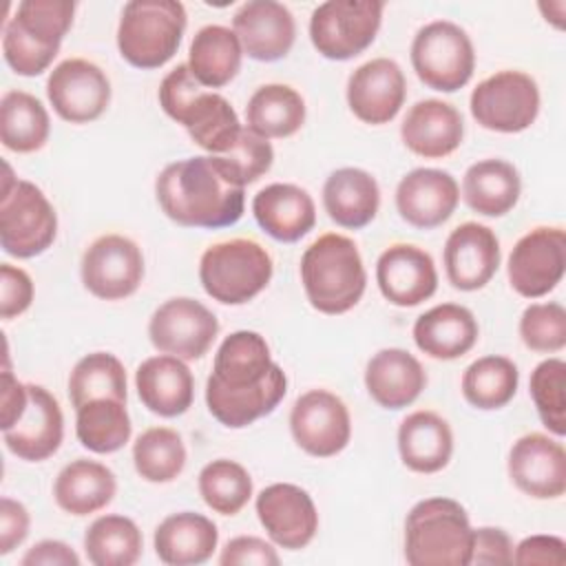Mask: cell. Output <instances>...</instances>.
I'll use <instances>...</instances> for the list:
<instances>
[{
	"label": "cell",
	"mask_w": 566,
	"mask_h": 566,
	"mask_svg": "<svg viewBox=\"0 0 566 566\" xmlns=\"http://www.w3.org/2000/svg\"><path fill=\"white\" fill-rule=\"evenodd\" d=\"M287 394V376L272 360L259 332L239 329L223 338L206 382L208 411L230 429L272 413Z\"/></svg>",
	"instance_id": "cell-1"
},
{
	"label": "cell",
	"mask_w": 566,
	"mask_h": 566,
	"mask_svg": "<svg viewBox=\"0 0 566 566\" xmlns=\"http://www.w3.org/2000/svg\"><path fill=\"white\" fill-rule=\"evenodd\" d=\"M161 212L184 228H228L245 208V190L226 179L210 155L168 164L155 179Z\"/></svg>",
	"instance_id": "cell-2"
},
{
	"label": "cell",
	"mask_w": 566,
	"mask_h": 566,
	"mask_svg": "<svg viewBox=\"0 0 566 566\" xmlns=\"http://www.w3.org/2000/svg\"><path fill=\"white\" fill-rule=\"evenodd\" d=\"M159 106L181 124L190 139L210 155L228 153L243 126L232 104L214 91L201 86L188 64H177L159 84Z\"/></svg>",
	"instance_id": "cell-3"
},
{
	"label": "cell",
	"mask_w": 566,
	"mask_h": 566,
	"mask_svg": "<svg viewBox=\"0 0 566 566\" xmlns=\"http://www.w3.org/2000/svg\"><path fill=\"white\" fill-rule=\"evenodd\" d=\"M301 283L310 305L321 314L349 312L367 287L358 245L338 232L321 234L301 256Z\"/></svg>",
	"instance_id": "cell-4"
},
{
	"label": "cell",
	"mask_w": 566,
	"mask_h": 566,
	"mask_svg": "<svg viewBox=\"0 0 566 566\" xmlns=\"http://www.w3.org/2000/svg\"><path fill=\"white\" fill-rule=\"evenodd\" d=\"M473 528L451 497L420 500L405 520V559L411 566H469Z\"/></svg>",
	"instance_id": "cell-5"
},
{
	"label": "cell",
	"mask_w": 566,
	"mask_h": 566,
	"mask_svg": "<svg viewBox=\"0 0 566 566\" xmlns=\"http://www.w3.org/2000/svg\"><path fill=\"white\" fill-rule=\"evenodd\" d=\"M188 24L186 7L175 0H133L117 24L119 55L137 69H159L177 53Z\"/></svg>",
	"instance_id": "cell-6"
},
{
	"label": "cell",
	"mask_w": 566,
	"mask_h": 566,
	"mask_svg": "<svg viewBox=\"0 0 566 566\" xmlns=\"http://www.w3.org/2000/svg\"><path fill=\"white\" fill-rule=\"evenodd\" d=\"M57 237V214L46 195L31 181L18 179L4 164L0 195V245L15 259L46 252Z\"/></svg>",
	"instance_id": "cell-7"
},
{
	"label": "cell",
	"mask_w": 566,
	"mask_h": 566,
	"mask_svg": "<svg viewBox=\"0 0 566 566\" xmlns=\"http://www.w3.org/2000/svg\"><path fill=\"white\" fill-rule=\"evenodd\" d=\"M274 272L270 252L252 239L210 245L199 261V281L208 296L223 305H243L261 294Z\"/></svg>",
	"instance_id": "cell-8"
},
{
	"label": "cell",
	"mask_w": 566,
	"mask_h": 566,
	"mask_svg": "<svg viewBox=\"0 0 566 566\" xmlns=\"http://www.w3.org/2000/svg\"><path fill=\"white\" fill-rule=\"evenodd\" d=\"M409 53L418 80L433 91L453 93L467 86L475 71L473 42L451 20H433L418 29Z\"/></svg>",
	"instance_id": "cell-9"
},
{
	"label": "cell",
	"mask_w": 566,
	"mask_h": 566,
	"mask_svg": "<svg viewBox=\"0 0 566 566\" xmlns=\"http://www.w3.org/2000/svg\"><path fill=\"white\" fill-rule=\"evenodd\" d=\"M382 11L380 0H327L312 11L310 40L327 60H352L376 40Z\"/></svg>",
	"instance_id": "cell-10"
},
{
	"label": "cell",
	"mask_w": 566,
	"mask_h": 566,
	"mask_svg": "<svg viewBox=\"0 0 566 566\" xmlns=\"http://www.w3.org/2000/svg\"><path fill=\"white\" fill-rule=\"evenodd\" d=\"M469 108L486 130L522 133L539 115V86L528 73L504 69L478 82Z\"/></svg>",
	"instance_id": "cell-11"
},
{
	"label": "cell",
	"mask_w": 566,
	"mask_h": 566,
	"mask_svg": "<svg viewBox=\"0 0 566 566\" xmlns=\"http://www.w3.org/2000/svg\"><path fill=\"white\" fill-rule=\"evenodd\" d=\"M566 232L557 226H539L517 239L509 254V283L524 298L546 296L564 279Z\"/></svg>",
	"instance_id": "cell-12"
},
{
	"label": "cell",
	"mask_w": 566,
	"mask_h": 566,
	"mask_svg": "<svg viewBox=\"0 0 566 566\" xmlns=\"http://www.w3.org/2000/svg\"><path fill=\"white\" fill-rule=\"evenodd\" d=\"M84 287L102 301H122L137 292L144 279V254L124 234L97 237L82 254Z\"/></svg>",
	"instance_id": "cell-13"
},
{
	"label": "cell",
	"mask_w": 566,
	"mask_h": 566,
	"mask_svg": "<svg viewBox=\"0 0 566 566\" xmlns=\"http://www.w3.org/2000/svg\"><path fill=\"white\" fill-rule=\"evenodd\" d=\"M217 334V316L190 296L168 298L148 321V338L155 349L181 360L201 358L214 343Z\"/></svg>",
	"instance_id": "cell-14"
},
{
	"label": "cell",
	"mask_w": 566,
	"mask_h": 566,
	"mask_svg": "<svg viewBox=\"0 0 566 566\" xmlns=\"http://www.w3.org/2000/svg\"><path fill=\"white\" fill-rule=\"evenodd\" d=\"M290 431L305 453L314 458H332L349 444V409L336 394L327 389H310L292 405Z\"/></svg>",
	"instance_id": "cell-15"
},
{
	"label": "cell",
	"mask_w": 566,
	"mask_h": 566,
	"mask_svg": "<svg viewBox=\"0 0 566 566\" xmlns=\"http://www.w3.org/2000/svg\"><path fill=\"white\" fill-rule=\"evenodd\" d=\"M46 97L53 111L71 124H88L111 104V82L91 60L69 57L46 80Z\"/></svg>",
	"instance_id": "cell-16"
},
{
	"label": "cell",
	"mask_w": 566,
	"mask_h": 566,
	"mask_svg": "<svg viewBox=\"0 0 566 566\" xmlns=\"http://www.w3.org/2000/svg\"><path fill=\"white\" fill-rule=\"evenodd\" d=\"M256 517L270 539L287 551L305 548L318 531V513L312 495L290 482L265 486L256 495Z\"/></svg>",
	"instance_id": "cell-17"
},
{
	"label": "cell",
	"mask_w": 566,
	"mask_h": 566,
	"mask_svg": "<svg viewBox=\"0 0 566 566\" xmlns=\"http://www.w3.org/2000/svg\"><path fill=\"white\" fill-rule=\"evenodd\" d=\"M509 478L535 500H555L566 491V451L564 444L546 433H526L509 451Z\"/></svg>",
	"instance_id": "cell-18"
},
{
	"label": "cell",
	"mask_w": 566,
	"mask_h": 566,
	"mask_svg": "<svg viewBox=\"0 0 566 566\" xmlns=\"http://www.w3.org/2000/svg\"><path fill=\"white\" fill-rule=\"evenodd\" d=\"M442 259L447 279L455 290H482L500 268V239L484 223H460L447 237Z\"/></svg>",
	"instance_id": "cell-19"
},
{
	"label": "cell",
	"mask_w": 566,
	"mask_h": 566,
	"mask_svg": "<svg viewBox=\"0 0 566 566\" xmlns=\"http://www.w3.org/2000/svg\"><path fill=\"white\" fill-rule=\"evenodd\" d=\"M407 80L398 62L374 57L360 64L347 80L349 111L365 124H389L402 108Z\"/></svg>",
	"instance_id": "cell-20"
},
{
	"label": "cell",
	"mask_w": 566,
	"mask_h": 566,
	"mask_svg": "<svg viewBox=\"0 0 566 566\" xmlns=\"http://www.w3.org/2000/svg\"><path fill=\"white\" fill-rule=\"evenodd\" d=\"M376 283L391 305L416 307L438 290L436 263L413 243H394L376 261Z\"/></svg>",
	"instance_id": "cell-21"
},
{
	"label": "cell",
	"mask_w": 566,
	"mask_h": 566,
	"mask_svg": "<svg viewBox=\"0 0 566 566\" xmlns=\"http://www.w3.org/2000/svg\"><path fill=\"white\" fill-rule=\"evenodd\" d=\"M27 407L22 416L2 431L7 449L27 462L51 458L64 438V416L55 396L42 385L27 382Z\"/></svg>",
	"instance_id": "cell-22"
},
{
	"label": "cell",
	"mask_w": 566,
	"mask_h": 566,
	"mask_svg": "<svg viewBox=\"0 0 566 566\" xmlns=\"http://www.w3.org/2000/svg\"><path fill=\"white\" fill-rule=\"evenodd\" d=\"M232 31L248 57L256 62H276L285 57L296 40L292 11L276 0L243 2L234 18Z\"/></svg>",
	"instance_id": "cell-23"
},
{
	"label": "cell",
	"mask_w": 566,
	"mask_h": 566,
	"mask_svg": "<svg viewBox=\"0 0 566 566\" xmlns=\"http://www.w3.org/2000/svg\"><path fill=\"white\" fill-rule=\"evenodd\" d=\"M460 186L440 168H416L396 186V210L413 228L431 230L442 226L458 208Z\"/></svg>",
	"instance_id": "cell-24"
},
{
	"label": "cell",
	"mask_w": 566,
	"mask_h": 566,
	"mask_svg": "<svg viewBox=\"0 0 566 566\" xmlns=\"http://www.w3.org/2000/svg\"><path fill=\"white\" fill-rule=\"evenodd\" d=\"M400 137L413 155L442 159L460 148L464 122L453 104L433 97L420 99L407 111L400 124Z\"/></svg>",
	"instance_id": "cell-25"
},
{
	"label": "cell",
	"mask_w": 566,
	"mask_h": 566,
	"mask_svg": "<svg viewBox=\"0 0 566 566\" xmlns=\"http://www.w3.org/2000/svg\"><path fill=\"white\" fill-rule=\"evenodd\" d=\"M135 389L142 405L161 418L186 413L195 400L192 371L170 354L146 358L135 371Z\"/></svg>",
	"instance_id": "cell-26"
},
{
	"label": "cell",
	"mask_w": 566,
	"mask_h": 566,
	"mask_svg": "<svg viewBox=\"0 0 566 566\" xmlns=\"http://www.w3.org/2000/svg\"><path fill=\"white\" fill-rule=\"evenodd\" d=\"M365 387L382 409H405L427 387V374L420 360L400 347L376 352L365 367Z\"/></svg>",
	"instance_id": "cell-27"
},
{
	"label": "cell",
	"mask_w": 566,
	"mask_h": 566,
	"mask_svg": "<svg viewBox=\"0 0 566 566\" xmlns=\"http://www.w3.org/2000/svg\"><path fill=\"white\" fill-rule=\"evenodd\" d=\"M252 214L261 230L276 241L294 243L316 223L312 195L296 184H270L252 199Z\"/></svg>",
	"instance_id": "cell-28"
},
{
	"label": "cell",
	"mask_w": 566,
	"mask_h": 566,
	"mask_svg": "<svg viewBox=\"0 0 566 566\" xmlns=\"http://www.w3.org/2000/svg\"><path fill=\"white\" fill-rule=\"evenodd\" d=\"M480 327L473 312L458 303H440L413 323L416 347L436 360H455L473 349Z\"/></svg>",
	"instance_id": "cell-29"
},
{
	"label": "cell",
	"mask_w": 566,
	"mask_h": 566,
	"mask_svg": "<svg viewBox=\"0 0 566 566\" xmlns=\"http://www.w3.org/2000/svg\"><path fill=\"white\" fill-rule=\"evenodd\" d=\"M323 208L340 228H365L376 219L380 208V188L376 177L354 166L334 170L323 184Z\"/></svg>",
	"instance_id": "cell-30"
},
{
	"label": "cell",
	"mask_w": 566,
	"mask_h": 566,
	"mask_svg": "<svg viewBox=\"0 0 566 566\" xmlns=\"http://www.w3.org/2000/svg\"><path fill=\"white\" fill-rule=\"evenodd\" d=\"M157 557L168 566H197L212 557L219 544L217 524L192 511L164 517L153 535Z\"/></svg>",
	"instance_id": "cell-31"
},
{
	"label": "cell",
	"mask_w": 566,
	"mask_h": 566,
	"mask_svg": "<svg viewBox=\"0 0 566 566\" xmlns=\"http://www.w3.org/2000/svg\"><path fill=\"white\" fill-rule=\"evenodd\" d=\"M398 451L402 464L413 473L442 471L453 453V431L436 411L420 409L402 418L398 427Z\"/></svg>",
	"instance_id": "cell-32"
},
{
	"label": "cell",
	"mask_w": 566,
	"mask_h": 566,
	"mask_svg": "<svg viewBox=\"0 0 566 566\" xmlns=\"http://www.w3.org/2000/svg\"><path fill=\"white\" fill-rule=\"evenodd\" d=\"M115 493V473L106 464L86 458L69 462L53 482V497L57 506L77 517L102 511L113 502Z\"/></svg>",
	"instance_id": "cell-33"
},
{
	"label": "cell",
	"mask_w": 566,
	"mask_h": 566,
	"mask_svg": "<svg viewBox=\"0 0 566 566\" xmlns=\"http://www.w3.org/2000/svg\"><path fill=\"white\" fill-rule=\"evenodd\" d=\"M520 195V172L506 159H480L462 177V199L482 217H504L515 208Z\"/></svg>",
	"instance_id": "cell-34"
},
{
	"label": "cell",
	"mask_w": 566,
	"mask_h": 566,
	"mask_svg": "<svg viewBox=\"0 0 566 566\" xmlns=\"http://www.w3.org/2000/svg\"><path fill=\"white\" fill-rule=\"evenodd\" d=\"M243 49L232 29L223 24L201 27L188 49V69L206 88L230 84L241 71Z\"/></svg>",
	"instance_id": "cell-35"
},
{
	"label": "cell",
	"mask_w": 566,
	"mask_h": 566,
	"mask_svg": "<svg viewBox=\"0 0 566 566\" xmlns=\"http://www.w3.org/2000/svg\"><path fill=\"white\" fill-rule=\"evenodd\" d=\"M245 124L263 139L290 137L305 124V99L287 84H263L248 99Z\"/></svg>",
	"instance_id": "cell-36"
},
{
	"label": "cell",
	"mask_w": 566,
	"mask_h": 566,
	"mask_svg": "<svg viewBox=\"0 0 566 566\" xmlns=\"http://www.w3.org/2000/svg\"><path fill=\"white\" fill-rule=\"evenodd\" d=\"M51 133L44 104L27 91H7L0 99V139L7 150L35 153Z\"/></svg>",
	"instance_id": "cell-37"
},
{
	"label": "cell",
	"mask_w": 566,
	"mask_h": 566,
	"mask_svg": "<svg viewBox=\"0 0 566 566\" xmlns=\"http://www.w3.org/2000/svg\"><path fill=\"white\" fill-rule=\"evenodd\" d=\"M75 433L80 444L93 453L119 451L133 433L126 402L113 398L84 402L75 409Z\"/></svg>",
	"instance_id": "cell-38"
},
{
	"label": "cell",
	"mask_w": 566,
	"mask_h": 566,
	"mask_svg": "<svg viewBox=\"0 0 566 566\" xmlns=\"http://www.w3.org/2000/svg\"><path fill=\"white\" fill-rule=\"evenodd\" d=\"M142 548V531L126 515H102L84 533V553L95 566H133Z\"/></svg>",
	"instance_id": "cell-39"
},
{
	"label": "cell",
	"mask_w": 566,
	"mask_h": 566,
	"mask_svg": "<svg viewBox=\"0 0 566 566\" xmlns=\"http://www.w3.org/2000/svg\"><path fill=\"white\" fill-rule=\"evenodd\" d=\"M520 382L517 365L506 356H482L473 360L462 374V396L464 400L482 411H493L506 407Z\"/></svg>",
	"instance_id": "cell-40"
},
{
	"label": "cell",
	"mask_w": 566,
	"mask_h": 566,
	"mask_svg": "<svg viewBox=\"0 0 566 566\" xmlns=\"http://www.w3.org/2000/svg\"><path fill=\"white\" fill-rule=\"evenodd\" d=\"M69 398L75 409L97 398L126 402L128 389L122 360L108 352H93L80 358L69 376Z\"/></svg>",
	"instance_id": "cell-41"
},
{
	"label": "cell",
	"mask_w": 566,
	"mask_h": 566,
	"mask_svg": "<svg viewBox=\"0 0 566 566\" xmlns=\"http://www.w3.org/2000/svg\"><path fill=\"white\" fill-rule=\"evenodd\" d=\"M186 458V444L170 427H150L133 444L135 471L153 484L172 482L184 471Z\"/></svg>",
	"instance_id": "cell-42"
},
{
	"label": "cell",
	"mask_w": 566,
	"mask_h": 566,
	"mask_svg": "<svg viewBox=\"0 0 566 566\" xmlns=\"http://www.w3.org/2000/svg\"><path fill=\"white\" fill-rule=\"evenodd\" d=\"M199 495L219 515H237L252 497V478L234 460L219 458L199 471Z\"/></svg>",
	"instance_id": "cell-43"
},
{
	"label": "cell",
	"mask_w": 566,
	"mask_h": 566,
	"mask_svg": "<svg viewBox=\"0 0 566 566\" xmlns=\"http://www.w3.org/2000/svg\"><path fill=\"white\" fill-rule=\"evenodd\" d=\"M73 15L75 2L69 0H22L9 20L35 44L60 51Z\"/></svg>",
	"instance_id": "cell-44"
},
{
	"label": "cell",
	"mask_w": 566,
	"mask_h": 566,
	"mask_svg": "<svg viewBox=\"0 0 566 566\" xmlns=\"http://www.w3.org/2000/svg\"><path fill=\"white\" fill-rule=\"evenodd\" d=\"M566 363L562 358H546L533 371L528 391L542 424L562 438L566 433Z\"/></svg>",
	"instance_id": "cell-45"
},
{
	"label": "cell",
	"mask_w": 566,
	"mask_h": 566,
	"mask_svg": "<svg viewBox=\"0 0 566 566\" xmlns=\"http://www.w3.org/2000/svg\"><path fill=\"white\" fill-rule=\"evenodd\" d=\"M228 181L245 188L261 179L274 161V148L268 139L243 126L234 146L223 155H210Z\"/></svg>",
	"instance_id": "cell-46"
},
{
	"label": "cell",
	"mask_w": 566,
	"mask_h": 566,
	"mask_svg": "<svg viewBox=\"0 0 566 566\" xmlns=\"http://www.w3.org/2000/svg\"><path fill=\"white\" fill-rule=\"evenodd\" d=\"M522 343L539 354H553L566 345V310L557 301L531 303L520 316Z\"/></svg>",
	"instance_id": "cell-47"
},
{
	"label": "cell",
	"mask_w": 566,
	"mask_h": 566,
	"mask_svg": "<svg viewBox=\"0 0 566 566\" xmlns=\"http://www.w3.org/2000/svg\"><path fill=\"white\" fill-rule=\"evenodd\" d=\"M2 55L13 73L33 77L53 64L57 49H46L35 44L11 20H7L2 31Z\"/></svg>",
	"instance_id": "cell-48"
},
{
	"label": "cell",
	"mask_w": 566,
	"mask_h": 566,
	"mask_svg": "<svg viewBox=\"0 0 566 566\" xmlns=\"http://www.w3.org/2000/svg\"><path fill=\"white\" fill-rule=\"evenodd\" d=\"M33 303L31 276L11 263L0 265V316L4 321L24 314Z\"/></svg>",
	"instance_id": "cell-49"
},
{
	"label": "cell",
	"mask_w": 566,
	"mask_h": 566,
	"mask_svg": "<svg viewBox=\"0 0 566 566\" xmlns=\"http://www.w3.org/2000/svg\"><path fill=\"white\" fill-rule=\"evenodd\" d=\"M219 564L221 566H245V564L279 566L281 557L270 542L256 535H239L223 546L219 555Z\"/></svg>",
	"instance_id": "cell-50"
},
{
	"label": "cell",
	"mask_w": 566,
	"mask_h": 566,
	"mask_svg": "<svg viewBox=\"0 0 566 566\" xmlns=\"http://www.w3.org/2000/svg\"><path fill=\"white\" fill-rule=\"evenodd\" d=\"M513 548L515 546L504 528H497V526L473 528L471 564H480V566L513 564Z\"/></svg>",
	"instance_id": "cell-51"
},
{
	"label": "cell",
	"mask_w": 566,
	"mask_h": 566,
	"mask_svg": "<svg viewBox=\"0 0 566 566\" xmlns=\"http://www.w3.org/2000/svg\"><path fill=\"white\" fill-rule=\"evenodd\" d=\"M515 564H539V566H564L566 542L557 535H531L513 548Z\"/></svg>",
	"instance_id": "cell-52"
},
{
	"label": "cell",
	"mask_w": 566,
	"mask_h": 566,
	"mask_svg": "<svg viewBox=\"0 0 566 566\" xmlns=\"http://www.w3.org/2000/svg\"><path fill=\"white\" fill-rule=\"evenodd\" d=\"M31 517L22 502L2 497L0 500V555H9L29 535Z\"/></svg>",
	"instance_id": "cell-53"
},
{
	"label": "cell",
	"mask_w": 566,
	"mask_h": 566,
	"mask_svg": "<svg viewBox=\"0 0 566 566\" xmlns=\"http://www.w3.org/2000/svg\"><path fill=\"white\" fill-rule=\"evenodd\" d=\"M22 566H80V555L60 539H42L33 544L24 557Z\"/></svg>",
	"instance_id": "cell-54"
},
{
	"label": "cell",
	"mask_w": 566,
	"mask_h": 566,
	"mask_svg": "<svg viewBox=\"0 0 566 566\" xmlns=\"http://www.w3.org/2000/svg\"><path fill=\"white\" fill-rule=\"evenodd\" d=\"M27 382H20L9 367L2 371V400H0V429H9L27 407Z\"/></svg>",
	"instance_id": "cell-55"
},
{
	"label": "cell",
	"mask_w": 566,
	"mask_h": 566,
	"mask_svg": "<svg viewBox=\"0 0 566 566\" xmlns=\"http://www.w3.org/2000/svg\"><path fill=\"white\" fill-rule=\"evenodd\" d=\"M539 11L544 13L546 22H551L555 29H564V11H566V2L557 0V2H542Z\"/></svg>",
	"instance_id": "cell-56"
}]
</instances>
